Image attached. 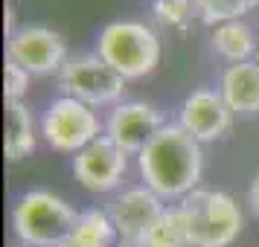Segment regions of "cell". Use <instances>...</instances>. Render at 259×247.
<instances>
[{
  "mask_svg": "<svg viewBox=\"0 0 259 247\" xmlns=\"http://www.w3.org/2000/svg\"><path fill=\"white\" fill-rule=\"evenodd\" d=\"M137 169L143 183L163 201H184L192 189H198L204 172V152L201 142L178 122H166L137 154Z\"/></svg>",
  "mask_w": 259,
  "mask_h": 247,
  "instance_id": "obj_1",
  "label": "cell"
},
{
  "mask_svg": "<svg viewBox=\"0 0 259 247\" xmlns=\"http://www.w3.org/2000/svg\"><path fill=\"white\" fill-rule=\"evenodd\" d=\"M94 53L125 79H146L157 70L163 47L152 26L140 21H111L99 29Z\"/></svg>",
  "mask_w": 259,
  "mask_h": 247,
  "instance_id": "obj_2",
  "label": "cell"
},
{
  "mask_svg": "<svg viewBox=\"0 0 259 247\" xmlns=\"http://www.w3.org/2000/svg\"><path fill=\"white\" fill-rule=\"evenodd\" d=\"M79 212L50 189H29L12 207V233L24 247H56L70 238Z\"/></svg>",
  "mask_w": 259,
  "mask_h": 247,
  "instance_id": "obj_3",
  "label": "cell"
},
{
  "mask_svg": "<svg viewBox=\"0 0 259 247\" xmlns=\"http://www.w3.org/2000/svg\"><path fill=\"white\" fill-rule=\"evenodd\" d=\"M192 247H230L242 235V210L222 189H192L181 201Z\"/></svg>",
  "mask_w": 259,
  "mask_h": 247,
  "instance_id": "obj_4",
  "label": "cell"
},
{
  "mask_svg": "<svg viewBox=\"0 0 259 247\" xmlns=\"http://www.w3.org/2000/svg\"><path fill=\"white\" fill-rule=\"evenodd\" d=\"M59 87L61 96L79 99L91 108L125 102V79L96 53H79L64 61V67L59 70Z\"/></svg>",
  "mask_w": 259,
  "mask_h": 247,
  "instance_id": "obj_5",
  "label": "cell"
},
{
  "mask_svg": "<svg viewBox=\"0 0 259 247\" xmlns=\"http://www.w3.org/2000/svg\"><path fill=\"white\" fill-rule=\"evenodd\" d=\"M102 122L96 117V108L84 105L70 96L53 99L41 117V137L47 140L53 152L79 154L96 137H102Z\"/></svg>",
  "mask_w": 259,
  "mask_h": 247,
  "instance_id": "obj_6",
  "label": "cell"
},
{
  "mask_svg": "<svg viewBox=\"0 0 259 247\" xmlns=\"http://www.w3.org/2000/svg\"><path fill=\"white\" fill-rule=\"evenodd\" d=\"M6 59L21 64L29 76H50V73H59L70 56H67L64 38L53 26L29 24L9 35Z\"/></svg>",
  "mask_w": 259,
  "mask_h": 247,
  "instance_id": "obj_7",
  "label": "cell"
},
{
  "mask_svg": "<svg viewBox=\"0 0 259 247\" xmlns=\"http://www.w3.org/2000/svg\"><path fill=\"white\" fill-rule=\"evenodd\" d=\"M128 172V154L108 134L73 154V175L88 192H114Z\"/></svg>",
  "mask_w": 259,
  "mask_h": 247,
  "instance_id": "obj_8",
  "label": "cell"
},
{
  "mask_svg": "<svg viewBox=\"0 0 259 247\" xmlns=\"http://www.w3.org/2000/svg\"><path fill=\"white\" fill-rule=\"evenodd\" d=\"M163 125L166 119L154 105L143 102V99H125V102L114 105V111L108 114L105 134L131 157V154H140L146 149V142Z\"/></svg>",
  "mask_w": 259,
  "mask_h": 247,
  "instance_id": "obj_9",
  "label": "cell"
},
{
  "mask_svg": "<svg viewBox=\"0 0 259 247\" xmlns=\"http://www.w3.org/2000/svg\"><path fill=\"white\" fill-rule=\"evenodd\" d=\"M233 117L236 114L227 108V102L222 99L219 90L198 87V90L187 93V99L181 102L178 125L204 145V142L222 140L224 134L230 131V125H233Z\"/></svg>",
  "mask_w": 259,
  "mask_h": 247,
  "instance_id": "obj_10",
  "label": "cell"
},
{
  "mask_svg": "<svg viewBox=\"0 0 259 247\" xmlns=\"http://www.w3.org/2000/svg\"><path fill=\"white\" fill-rule=\"evenodd\" d=\"M163 210H166L163 198L157 192H152L146 183L122 189L119 195H114L111 207H108L111 218H114V227L119 233V241H140L146 230L163 215Z\"/></svg>",
  "mask_w": 259,
  "mask_h": 247,
  "instance_id": "obj_11",
  "label": "cell"
},
{
  "mask_svg": "<svg viewBox=\"0 0 259 247\" xmlns=\"http://www.w3.org/2000/svg\"><path fill=\"white\" fill-rule=\"evenodd\" d=\"M219 93L239 117L259 114V64L256 61L227 64L219 79Z\"/></svg>",
  "mask_w": 259,
  "mask_h": 247,
  "instance_id": "obj_12",
  "label": "cell"
},
{
  "mask_svg": "<svg viewBox=\"0 0 259 247\" xmlns=\"http://www.w3.org/2000/svg\"><path fill=\"white\" fill-rule=\"evenodd\" d=\"M35 119L24 102H6V137H3V154L9 163H21L24 157L35 152Z\"/></svg>",
  "mask_w": 259,
  "mask_h": 247,
  "instance_id": "obj_13",
  "label": "cell"
},
{
  "mask_svg": "<svg viewBox=\"0 0 259 247\" xmlns=\"http://www.w3.org/2000/svg\"><path fill=\"white\" fill-rule=\"evenodd\" d=\"M210 47L230 64L253 61L256 56V32L245 21H227L210 29Z\"/></svg>",
  "mask_w": 259,
  "mask_h": 247,
  "instance_id": "obj_14",
  "label": "cell"
},
{
  "mask_svg": "<svg viewBox=\"0 0 259 247\" xmlns=\"http://www.w3.org/2000/svg\"><path fill=\"white\" fill-rule=\"evenodd\" d=\"M117 227L108 210L91 207V210L79 212V221L73 227L67 247H117Z\"/></svg>",
  "mask_w": 259,
  "mask_h": 247,
  "instance_id": "obj_15",
  "label": "cell"
},
{
  "mask_svg": "<svg viewBox=\"0 0 259 247\" xmlns=\"http://www.w3.org/2000/svg\"><path fill=\"white\" fill-rule=\"evenodd\" d=\"M140 247H192L189 244V230H187V215L181 210V204L166 207L163 215L146 230Z\"/></svg>",
  "mask_w": 259,
  "mask_h": 247,
  "instance_id": "obj_16",
  "label": "cell"
},
{
  "mask_svg": "<svg viewBox=\"0 0 259 247\" xmlns=\"http://www.w3.org/2000/svg\"><path fill=\"white\" fill-rule=\"evenodd\" d=\"M192 3H195V15L210 29L227 21H242L247 12L259 6V0H192Z\"/></svg>",
  "mask_w": 259,
  "mask_h": 247,
  "instance_id": "obj_17",
  "label": "cell"
},
{
  "mask_svg": "<svg viewBox=\"0 0 259 247\" xmlns=\"http://www.w3.org/2000/svg\"><path fill=\"white\" fill-rule=\"evenodd\" d=\"M152 15L157 18V24L169 29H187L195 15V3L192 0H152Z\"/></svg>",
  "mask_w": 259,
  "mask_h": 247,
  "instance_id": "obj_18",
  "label": "cell"
},
{
  "mask_svg": "<svg viewBox=\"0 0 259 247\" xmlns=\"http://www.w3.org/2000/svg\"><path fill=\"white\" fill-rule=\"evenodd\" d=\"M26 90H29V73L21 64L6 59V67H3V96H6V102H24Z\"/></svg>",
  "mask_w": 259,
  "mask_h": 247,
  "instance_id": "obj_19",
  "label": "cell"
},
{
  "mask_svg": "<svg viewBox=\"0 0 259 247\" xmlns=\"http://www.w3.org/2000/svg\"><path fill=\"white\" fill-rule=\"evenodd\" d=\"M247 204H250L253 215L259 218V172L253 175V180H250V189H247Z\"/></svg>",
  "mask_w": 259,
  "mask_h": 247,
  "instance_id": "obj_20",
  "label": "cell"
},
{
  "mask_svg": "<svg viewBox=\"0 0 259 247\" xmlns=\"http://www.w3.org/2000/svg\"><path fill=\"white\" fill-rule=\"evenodd\" d=\"M117 247H140L137 241H117Z\"/></svg>",
  "mask_w": 259,
  "mask_h": 247,
  "instance_id": "obj_21",
  "label": "cell"
},
{
  "mask_svg": "<svg viewBox=\"0 0 259 247\" xmlns=\"http://www.w3.org/2000/svg\"><path fill=\"white\" fill-rule=\"evenodd\" d=\"M253 61L259 64V32H256V56H253Z\"/></svg>",
  "mask_w": 259,
  "mask_h": 247,
  "instance_id": "obj_22",
  "label": "cell"
},
{
  "mask_svg": "<svg viewBox=\"0 0 259 247\" xmlns=\"http://www.w3.org/2000/svg\"><path fill=\"white\" fill-rule=\"evenodd\" d=\"M56 247H67V241H64V244H56Z\"/></svg>",
  "mask_w": 259,
  "mask_h": 247,
  "instance_id": "obj_23",
  "label": "cell"
}]
</instances>
